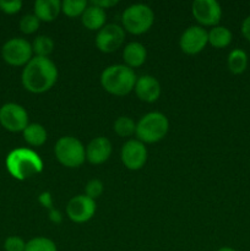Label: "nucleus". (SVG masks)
I'll return each mask as SVG.
<instances>
[{
	"label": "nucleus",
	"instance_id": "nucleus-1",
	"mask_svg": "<svg viewBox=\"0 0 250 251\" xmlns=\"http://www.w3.org/2000/svg\"><path fill=\"white\" fill-rule=\"evenodd\" d=\"M22 85L32 93H43L50 90L58 78V69L49 58L34 56L25 65Z\"/></svg>",
	"mask_w": 250,
	"mask_h": 251
},
{
	"label": "nucleus",
	"instance_id": "nucleus-2",
	"mask_svg": "<svg viewBox=\"0 0 250 251\" xmlns=\"http://www.w3.org/2000/svg\"><path fill=\"white\" fill-rule=\"evenodd\" d=\"M6 169L17 180H26L43 171V162L38 153L29 149L12 150L6 157Z\"/></svg>",
	"mask_w": 250,
	"mask_h": 251
},
{
	"label": "nucleus",
	"instance_id": "nucleus-3",
	"mask_svg": "<svg viewBox=\"0 0 250 251\" xmlns=\"http://www.w3.org/2000/svg\"><path fill=\"white\" fill-rule=\"evenodd\" d=\"M136 80L135 71L122 64L108 66L100 75L102 87L114 96H125L131 92Z\"/></svg>",
	"mask_w": 250,
	"mask_h": 251
},
{
	"label": "nucleus",
	"instance_id": "nucleus-4",
	"mask_svg": "<svg viewBox=\"0 0 250 251\" xmlns=\"http://www.w3.org/2000/svg\"><path fill=\"white\" fill-rule=\"evenodd\" d=\"M169 129V122L162 113L151 112L139 120L136 124V136L142 144L158 142L167 135Z\"/></svg>",
	"mask_w": 250,
	"mask_h": 251
},
{
	"label": "nucleus",
	"instance_id": "nucleus-5",
	"mask_svg": "<svg viewBox=\"0 0 250 251\" xmlns=\"http://www.w3.org/2000/svg\"><path fill=\"white\" fill-rule=\"evenodd\" d=\"M154 21V14L149 5L134 4L126 7L122 15L124 28L132 34H142L149 31Z\"/></svg>",
	"mask_w": 250,
	"mask_h": 251
},
{
	"label": "nucleus",
	"instance_id": "nucleus-6",
	"mask_svg": "<svg viewBox=\"0 0 250 251\" xmlns=\"http://www.w3.org/2000/svg\"><path fill=\"white\" fill-rule=\"evenodd\" d=\"M56 159L69 168L80 167L86 159V150L80 140L73 136H64L58 140L54 147Z\"/></svg>",
	"mask_w": 250,
	"mask_h": 251
},
{
	"label": "nucleus",
	"instance_id": "nucleus-7",
	"mask_svg": "<svg viewBox=\"0 0 250 251\" xmlns=\"http://www.w3.org/2000/svg\"><path fill=\"white\" fill-rule=\"evenodd\" d=\"M32 44L19 37L9 39L1 48L2 59L12 66L27 65L32 59Z\"/></svg>",
	"mask_w": 250,
	"mask_h": 251
},
{
	"label": "nucleus",
	"instance_id": "nucleus-8",
	"mask_svg": "<svg viewBox=\"0 0 250 251\" xmlns=\"http://www.w3.org/2000/svg\"><path fill=\"white\" fill-rule=\"evenodd\" d=\"M0 124L11 132L24 131L28 125V114L22 105L6 103L0 108Z\"/></svg>",
	"mask_w": 250,
	"mask_h": 251
},
{
	"label": "nucleus",
	"instance_id": "nucleus-9",
	"mask_svg": "<svg viewBox=\"0 0 250 251\" xmlns=\"http://www.w3.org/2000/svg\"><path fill=\"white\" fill-rule=\"evenodd\" d=\"M124 39L125 31L123 27L115 24H108L98 31L96 37V46L103 53H112L122 47Z\"/></svg>",
	"mask_w": 250,
	"mask_h": 251
},
{
	"label": "nucleus",
	"instance_id": "nucleus-10",
	"mask_svg": "<svg viewBox=\"0 0 250 251\" xmlns=\"http://www.w3.org/2000/svg\"><path fill=\"white\" fill-rule=\"evenodd\" d=\"M191 11L196 21L205 26H216L222 17V9L216 0H195Z\"/></svg>",
	"mask_w": 250,
	"mask_h": 251
},
{
	"label": "nucleus",
	"instance_id": "nucleus-11",
	"mask_svg": "<svg viewBox=\"0 0 250 251\" xmlns=\"http://www.w3.org/2000/svg\"><path fill=\"white\" fill-rule=\"evenodd\" d=\"M96 212L95 200L86 195H77L69 201L66 206L68 217L75 223H83L90 221Z\"/></svg>",
	"mask_w": 250,
	"mask_h": 251
},
{
	"label": "nucleus",
	"instance_id": "nucleus-12",
	"mask_svg": "<svg viewBox=\"0 0 250 251\" xmlns=\"http://www.w3.org/2000/svg\"><path fill=\"white\" fill-rule=\"evenodd\" d=\"M208 43V32L200 26H190L184 31L179 39L180 49L186 54H198Z\"/></svg>",
	"mask_w": 250,
	"mask_h": 251
},
{
	"label": "nucleus",
	"instance_id": "nucleus-13",
	"mask_svg": "<svg viewBox=\"0 0 250 251\" xmlns=\"http://www.w3.org/2000/svg\"><path fill=\"white\" fill-rule=\"evenodd\" d=\"M122 162L127 169L137 171L145 166L147 161V150L139 140H129L122 149Z\"/></svg>",
	"mask_w": 250,
	"mask_h": 251
},
{
	"label": "nucleus",
	"instance_id": "nucleus-14",
	"mask_svg": "<svg viewBox=\"0 0 250 251\" xmlns=\"http://www.w3.org/2000/svg\"><path fill=\"white\" fill-rule=\"evenodd\" d=\"M135 92H136L137 97L144 102H156L161 95V85L153 76L142 75L136 80Z\"/></svg>",
	"mask_w": 250,
	"mask_h": 251
},
{
	"label": "nucleus",
	"instance_id": "nucleus-15",
	"mask_svg": "<svg viewBox=\"0 0 250 251\" xmlns=\"http://www.w3.org/2000/svg\"><path fill=\"white\" fill-rule=\"evenodd\" d=\"M112 153V144L105 137L100 136L93 139L86 147V158L92 164H102Z\"/></svg>",
	"mask_w": 250,
	"mask_h": 251
},
{
	"label": "nucleus",
	"instance_id": "nucleus-16",
	"mask_svg": "<svg viewBox=\"0 0 250 251\" xmlns=\"http://www.w3.org/2000/svg\"><path fill=\"white\" fill-rule=\"evenodd\" d=\"M60 12L61 2L59 0H37L34 2V15L39 21H54Z\"/></svg>",
	"mask_w": 250,
	"mask_h": 251
},
{
	"label": "nucleus",
	"instance_id": "nucleus-17",
	"mask_svg": "<svg viewBox=\"0 0 250 251\" xmlns=\"http://www.w3.org/2000/svg\"><path fill=\"white\" fill-rule=\"evenodd\" d=\"M147 51L146 48L139 42H131L126 44L123 50V59L125 61V65L130 69L139 68L146 61Z\"/></svg>",
	"mask_w": 250,
	"mask_h": 251
},
{
	"label": "nucleus",
	"instance_id": "nucleus-18",
	"mask_svg": "<svg viewBox=\"0 0 250 251\" xmlns=\"http://www.w3.org/2000/svg\"><path fill=\"white\" fill-rule=\"evenodd\" d=\"M105 19H107V15H105L104 10L92 4L86 7L85 11L81 15L82 25L91 31L102 28L105 24Z\"/></svg>",
	"mask_w": 250,
	"mask_h": 251
},
{
	"label": "nucleus",
	"instance_id": "nucleus-19",
	"mask_svg": "<svg viewBox=\"0 0 250 251\" xmlns=\"http://www.w3.org/2000/svg\"><path fill=\"white\" fill-rule=\"evenodd\" d=\"M232 42V32L225 26H215L208 32V43L215 48H225Z\"/></svg>",
	"mask_w": 250,
	"mask_h": 251
},
{
	"label": "nucleus",
	"instance_id": "nucleus-20",
	"mask_svg": "<svg viewBox=\"0 0 250 251\" xmlns=\"http://www.w3.org/2000/svg\"><path fill=\"white\" fill-rule=\"evenodd\" d=\"M22 132L25 141L31 146H42L47 141V131L41 124H28Z\"/></svg>",
	"mask_w": 250,
	"mask_h": 251
},
{
	"label": "nucleus",
	"instance_id": "nucleus-21",
	"mask_svg": "<svg viewBox=\"0 0 250 251\" xmlns=\"http://www.w3.org/2000/svg\"><path fill=\"white\" fill-rule=\"evenodd\" d=\"M228 69L232 74L239 75L244 73L248 66V55L242 49H233L228 55Z\"/></svg>",
	"mask_w": 250,
	"mask_h": 251
},
{
	"label": "nucleus",
	"instance_id": "nucleus-22",
	"mask_svg": "<svg viewBox=\"0 0 250 251\" xmlns=\"http://www.w3.org/2000/svg\"><path fill=\"white\" fill-rule=\"evenodd\" d=\"M53 49L54 42L48 36H38L37 38H34L33 43H32V50L36 54V56H41V58H48Z\"/></svg>",
	"mask_w": 250,
	"mask_h": 251
},
{
	"label": "nucleus",
	"instance_id": "nucleus-23",
	"mask_svg": "<svg viewBox=\"0 0 250 251\" xmlns=\"http://www.w3.org/2000/svg\"><path fill=\"white\" fill-rule=\"evenodd\" d=\"M114 131L120 137H129L136 132V124L129 117H119L114 122Z\"/></svg>",
	"mask_w": 250,
	"mask_h": 251
},
{
	"label": "nucleus",
	"instance_id": "nucleus-24",
	"mask_svg": "<svg viewBox=\"0 0 250 251\" xmlns=\"http://www.w3.org/2000/svg\"><path fill=\"white\" fill-rule=\"evenodd\" d=\"M86 7H87L86 0H64L61 2V12L69 17L80 16Z\"/></svg>",
	"mask_w": 250,
	"mask_h": 251
},
{
	"label": "nucleus",
	"instance_id": "nucleus-25",
	"mask_svg": "<svg viewBox=\"0 0 250 251\" xmlns=\"http://www.w3.org/2000/svg\"><path fill=\"white\" fill-rule=\"evenodd\" d=\"M25 251H58L56 250V245L53 240L48 239V238H33L26 243V249Z\"/></svg>",
	"mask_w": 250,
	"mask_h": 251
},
{
	"label": "nucleus",
	"instance_id": "nucleus-26",
	"mask_svg": "<svg viewBox=\"0 0 250 251\" xmlns=\"http://www.w3.org/2000/svg\"><path fill=\"white\" fill-rule=\"evenodd\" d=\"M39 20L38 17L34 14H28L22 16L21 21H20V29H21L24 33L31 34L33 32H36L39 27Z\"/></svg>",
	"mask_w": 250,
	"mask_h": 251
},
{
	"label": "nucleus",
	"instance_id": "nucleus-27",
	"mask_svg": "<svg viewBox=\"0 0 250 251\" xmlns=\"http://www.w3.org/2000/svg\"><path fill=\"white\" fill-rule=\"evenodd\" d=\"M86 196H88L90 199L95 200V199L100 198L103 193V183L100 180V179H92V180L88 181L86 184L85 188Z\"/></svg>",
	"mask_w": 250,
	"mask_h": 251
},
{
	"label": "nucleus",
	"instance_id": "nucleus-28",
	"mask_svg": "<svg viewBox=\"0 0 250 251\" xmlns=\"http://www.w3.org/2000/svg\"><path fill=\"white\" fill-rule=\"evenodd\" d=\"M4 249L5 251H25L26 249V243L24 239L16 235L6 238L4 243Z\"/></svg>",
	"mask_w": 250,
	"mask_h": 251
},
{
	"label": "nucleus",
	"instance_id": "nucleus-29",
	"mask_svg": "<svg viewBox=\"0 0 250 251\" xmlns=\"http://www.w3.org/2000/svg\"><path fill=\"white\" fill-rule=\"evenodd\" d=\"M22 7L21 0H0V10L7 15H14L19 12Z\"/></svg>",
	"mask_w": 250,
	"mask_h": 251
},
{
	"label": "nucleus",
	"instance_id": "nucleus-30",
	"mask_svg": "<svg viewBox=\"0 0 250 251\" xmlns=\"http://www.w3.org/2000/svg\"><path fill=\"white\" fill-rule=\"evenodd\" d=\"M39 202L42 203V206H44V207L47 208H53V199H51V195L49 193H47V191H44V193H42L41 195H39L38 198Z\"/></svg>",
	"mask_w": 250,
	"mask_h": 251
},
{
	"label": "nucleus",
	"instance_id": "nucleus-31",
	"mask_svg": "<svg viewBox=\"0 0 250 251\" xmlns=\"http://www.w3.org/2000/svg\"><path fill=\"white\" fill-rule=\"evenodd\" d=\"M91 4L95 5V6L100 7V9L105 10V9H108V7H112V6H114V5H117L118 0H92V1H91Z\"/></svg>",
	"mask_w": 250,
	"mask_h": 251
},
{
	"label": "nucleus",
	"instance_id": "nucleus-32",
	"mask_svg": "<svg viewBox=\"0 0 250 251\" xmlns=\"http://www.w3.org/2000/svg\"><path fill=\"white\" fill-rule=\"evenodd\" d=\"M242 33L245 37V39L250 42V16H248L247 19L243 21L242 24Z\"/></svg>",
	"mask_w": 250,
	"mask_h": 251
},
{
	"label": "nucleus",
	"instance_id": "nucleus-33",
	"mask_svg": "<svg viewBox=\"0 0 250 251\" xmlns=\"http://www.w3.org/2000/svg\"><path fill=\"white\" fill-rule=\"evenodd\" d=\"M49 220H50L53 223L59 225V223H61V221H63V216H61V213L59 212L58 210L51 208V210L49 211Z\"/></svg>",
	"mask_w": 250,
	"mask_h": 251
},
{
	"label": "nucleus",
	"instance_id": "nucleus-34",
	"mask_svg": "<svg viewBox=\"0 0 250 251\" xmlns=\"http://www.w3.org/2000/svg\"><path fill=\"white\" fill-rule=\"evenodd\" d=\"M217 251H237V250H234V249H233V248L225 247V248H221V249H218Z\"/></svg>",
	"mask_w": 250,
	"mask_h": 251
}]
</instances>
